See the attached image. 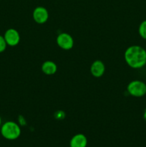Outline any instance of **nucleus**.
<instances>
[{
    "instance_id": "nucleus-9",
    "label": "nucleus",
    "mask_w": 146,
    "mask_h": 147,
    "mask_svg": "<svg viewBox=\"0 0 146 147\" xmlns=\"http://www.w3.org/2000/svg\"><path fill=\"white\" fill-rule=\"evenodd\" d=\"M41 70L43 73L47 76H53L57 71V65L54 62L47 60L42 65Z\"/></svg>"
},
{
    "instance_id": "nucleus-4",
    "label": "nucleus",
    "mask_w": 146,
    "mask_h": 147,
    "mask_svg": "<svg viewBox=\"0 0 146 147\" xmlns=\"http://www.w3.org/2000/svg\"><path fill=\"white\" fill-rule=\"evenodd\" d=\"M56 42L59 47L64 50H70L74 47V39L67 32H61L57 35Z\"/></svg>"
},
{
    "instance_id": "nucleus-13",
    "label": "nucleus",
    "mask_w": 146,
    "mask_h": 147,
    "mask_svg": "<svg viewBox=\"0 0 146 147\" xmlns=\"http://www.w3.org/2000/svg\"><path fill=\"white\" fill-rule=\"evenodd\" d=\"M143 116H144V119H145V120H146V109H145V110L144 114H143Z\"/></svg>"
},
{
    "instance_id": "nucleus-12",
    "label": "nucleus",
    "mask_w": 146,
    "mask_h": 147,
    "mask_svg": "<svg viewBox=\"0 0 146 147\" xmlns=\"http://www.w3.org/2000/svg\"><path fill=\"white\" fill-rule=\"evenodd\" d=\"M65 117V113L62 111H58L55 113V118L58 120H61Z\"/></svg>"
},
{
    "instance_id": "nucleus-14",
    "label": "nucleus",
    "mask_w": 146,
    "mask_h": 147,
    "mask_svg": "<svg viewBox=\"0 0 146 147\" xmlns=\"http://www.w3.org/2000/svg\"><path fill=\"white\" fill-rule=\"evenodd\" d=\"M1 122H2V121H1V116H0V128H1V125H2V124H1Z\"/></svg>"
},
{
    "instance_id": "nucleus-2",
    "label": "nucleus",
    "mask_w": 146,
    "mask_h": 147,
    "mask_svg": "<svg viewBox=\"0 0 146 147\" xmlns=\"http://www.w3.org/2000/svg\"><path fill=\"white\" fill-rule=\"evenodd\" d=\"M0 131L4 139L9 141L16 140L21 136V134L19 125L12 121H6L3 123L0 128Z\"/></svg>"
},
{
    "instance_id": "nucleus-11",
    "label": "nucleus",
    "mask_w": 146,
    "mask_h": 147,
    "mask_svg": "<svg viewBox=\"0 0 146 147\" xmlns=\"http://www.w3.org/2000/svg\"><path fill=\"white\" fill-rule=\"evenodd\" d=\"M7 47V44L6 42V40L4 39V36L0 34V53H4L6 50Z\"/></svg>"
},
{
    "instance_id": "nucleus-8",
    "label": "nucleus",
    "mask_w": 146,
    "mask_h": 147,
    "mask_svg": "<svg viewBox=\"0 0 146 147\" xmlns=\"http://www.w3.org/2000/svg\"><path fill=\"white\" fill-rule=\"evenodd\" d=\"M87 139L83 134H77L70 142V147H87Z\"/></svg>"
},
{
    "instance_id": "nucleus-6",
    "label": "nucleus",
    "mask_w": 146,
    "mask_h": 147,
    "mask_svg": "<svg viewBox=\"0 0 146 147\" xmlns=\"http://www.w3.org/2000/svg\"><path fill=\"white\" fill-rule=\"evenodd\" d=\"M32 17L37 24H43L49 20V11L45 7L39 6L37 7L32 12Z\"/></svg>"
},
{
    "instance_id": "nucleus-3",
    "label": "nucleus",
    "mask_w": 146,
    "mask_h": 147,
    "mask_svg": "<svg viewBox=\"0 0 146 147\" xmlns=\"http://www.w3.org/2000/svg\"><path fill=\"white\" fill-rule=\"evenodd\" d=\"M127 91L133 97H143L146 94V83L140 80H132L127 85Z\"/></svg>"
},
{
    "instance_id": "nucleus-10",
    "label": "nucleus",
    "mask_w": 146,
    "mask_h": 147,
    "mask_svg": "<svg viewBox=\"0 0 146 147\" xmlns=\"http://www.w3.org/2000/svg\"><path fill=\"white\" fill-rule=\"evenodd\" d=\"M138 34L141 38L146 40V20L141 22L138 27Z\"/></svg>"
},
{
    "instance_id": "nucleus-1",
    "label": "nucleus",
    "mask_w": 146,
    "mask_h": 147,
    "mask_svg": "<svg viewBox=\"0 0 146 147\" xmlns=\"http://www.w3.org/2000/svg\"><path fill=\"white\" fill-rule=\"evenodd\" d=\"M124 59L129 67L142 68L146 65V50L137 45H130L125 51Z\"/></svg>"
},
{
    "instance_id": "nucleus-7",
    "label": "nucleus",
    "mask_w": 146,
    "mask_h": 147,
    "mask_svg": "<svg viewBox=\"0 0 146 147\" xmlns=\"http://www.w3.org/2000/svg\"><path fill=\"white\" fill-rule=\"evenodd\" d=\"M105 71V66L104 63L100 60H94L90 66V73L94 78L102 77Z\"/></svg>"
},
{
    "instance_id": "nucleus-5",
    "label": "nucleus",
    "mask_w": 146,
    "mask_h": 147,
    "mask_svg": "<svg viewBox=\"0 0 146 147\" xmlns=\"http://www.w3.org/2000/svg\"><path fill=\"white\" fill-rule=\"evenodd\" d=\"M7 45L10 47H15L21 40V36L19 32L14 28H9L6 30L4 35Z\"/></svg>"
}]
</instances>
